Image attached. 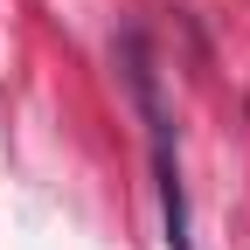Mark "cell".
Here are the masks:
<instances>
[{
  "instance_id": "obj_1",
  "label": "cell",
  "mask_w": 250,
  "mask_h": 250,
  "mask_svg": "<svg viewBox=\"0 0 250 250\" xmlns=\"http://www.w3.org/2000/svg\"><path fill=\"white\" fill-rule=\"evenodd\" d=\"M125 56V83H132V104L146 118V132H153V174H160V208H167V250H195L188 243V195H181V167H174V118L160 104V77H153V56L139 35H125L118 42Z\"/></svg>"
}]
</instances>
